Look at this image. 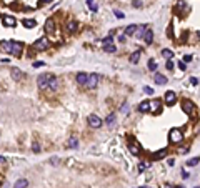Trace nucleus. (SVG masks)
Masks as SVG:
<instances>
[{
  "mask_svg": "<svg viewBox=\"0 0 200 188\" xmlns=\"http://www.w3.org/2000/svg\"><path fill=\"white\" fill-rule=\"evenodd\" d=\"M78 145V142H77V138L75 137H72L70 140H68V148H75Z\"/></svg>",
  "mask_w": 200,
  "mask_h": 188,
  "instance_id": "31",
  "label": "nucleus"
},
{
  "mask_svg": "<svg viewBox=\"0 0 200 188\" xmlns=\"http://www.w3.org/2000/svg\"><path fill=\"white\" fill-rule=\"evenodd\" d=\"M149 68H150L152 72H154L155 68H157V62H155L154 58H150V60H149Z\"/></svg>",
  "mask_w": 200,
  "mask_h": 188,
  "instance_id": "33",
  "label": "nucleus"
},
{
  "mask_svg": "<svg viewBox=\"0 0 200 188\" xmlns=\"http://www.w3.org/2000/svg\"><path fill=\"white\" fill-rule=\"evenodd\" d=\"M45 32H47V33L55 32V20H53V18H47V22H45Z\"/></svg>",
  "mask_w": 200,
  "mask_h": 188,
  "instance_id": "13",
  "label": "nucleus"
},
{
  "mask_svg": "<svg viewBox=\"0 0 200 188\" xmlns=\"http://www.w3.org/2000/svg\"><path fill=\"white\" fill-rule=\"evenodd\" d=\"M190 60H192V55H185L184 57V63L185 62H190Z\"/></svg>",
  "mask_w": 200,
  "mask_h": 188,
  "instance_id": "46",
  "label": "nucleus"
},
{
  "mask_svg": "<svg viewBox=\"0 0 200 188\" xmlns=\"http://www.w3.org/2000/svg\"><path fill=\"white\" fill-rule=\"evenodd\" d=\"M28 187V182H27L25 178H22V180H17L15 185H14V188H27Z\"/></svg>",
  "mask_w": 200,
  "mask_h": 188,
  "instance_id": "20",
  "label": "nucleus"
},
{
  "mask_svg": "<svg viewBox=\"0 0 200 188\" xmlns=\"http://www.w3.org/2000/svg\"><path fill=\"white\" fill-rule=\"evenodd\" d=\"M162 55H164L167 60H172V57H174V52L169 50V48H164V50H162Z\"/></svg>",
  "mask_w": 200,
  "mask_h": 188,
  "instance_id": "26",
  "label": "nucleus"
},
{
  "mask_svg": "<svg viewBox=\"0 0 200 188\" xmlns=\"http://www.w3.org/2000/svg\"><path fill=\"white\" fill-rule=\"evenodd\" d=\"M113 122H115V115H113V113H110V115L107 117V123L110 125V127H112V125H113Z\"/></svg>",
  "mask_w": 200,
  "mask_h": 188,
  "instance_id": "34",
  "label": "nucleus"
},
{
  "mask_svg": "<svg viewBox=\"0 0 200 188\" xmlns=\"http://www.w3.org/2000/svg\"><path fill=\"white\" fill-rule=\"evenodd\" d=\"M0 185H2V180H0Z\"/></svg>",
  "mask_w": 200,
  "mask_h": 188,
  "instance_id": "52",
  "label": "nucleus"
},
{
  "mask_svg": "<svg viewBox=\"0 0 200 188\" xmlns=\"http://www.w3.org/2000/svg\"><path fill=\"white\" fill-rule=\"evenodd\" d=\"M160 108H162V102L159 98H154V102H150V110L155 113H160Z\"/></svg>",
  "mask_w": 200,
  "mask_h": 188,
  "instance_id": "11",
  "label": "nucleus"
},
{
  "mask_svg": "<svg viewBox=\"0 0 200 188\" xmlns=\"http://www.w3.org/2000/svg\"><path fill=\"white\" fill-rule=\"evenodd\" d=\"M103 50L107 52V53H115V52H117V47L113 45V43H108V45H103Z\"/></svg>",
  "mask_w": 200,
  "mask_h": 188,
  "instance_id": "24",
  "label": "nucleus"
},
{
  "mask_svg": "<svg viewBox=\"0 0 200 188\" xmlns=\"http://www.w3.org/2000/svg\"><path fill=\"white\" fill-rule=\"evenodd\" d=\"M190 83H192V85H197V83H199V78L192 77V78H190Z\"/></svg>",
  "mask_w": 200,
  "mask_h": 188,
  "instance_id": "43",
  "label": "nucleus"
},
{
  "mask_svg": "<svg viewBox=\"0 0 200 188\" xmlns=\"http://www.w3.org/2000/svg\"><path fill=\"white\" fill-rule=\"evenodd\" d=\"M167 35H169L170 38H174V32H172V25H169V28H167Z\"/></svg>",
  "mask_w": 200,
  "mask_h": 188,
  "instance_id": "40",
  "label": "nucleus"
},
{
  "mask_svg": "<svg viewBox=\"0 0 200 188\" xmlns=\"http://www.w3.org/2000/svg\"><path fill=\"white\" fill-rule=\"evenodd\" d=\"M167 150H169V148H162V150H159V152L152 153V160H162V158L167 155Z\"/></svg>",
  "mask_w": 200,
  "mask_h": 188,
  "instance_id": "16",
  "label": "nucleus"
},
{
  "mask_svg": "<svg viewBox=\"0 0 200 188\" xmlns=\"http://www.w3.org/2000/svg\"><path fill=\"white\" fill-rule=\"evenodd\" d=\"M113 13H115V17H117V18H123V17H125V15H123V13H122L120 10H115Z\"/></svg>",
  "mask_w": 200,
  "mask_h": 188,
  "instance_id": "41",
  "label": "nucleus"
},
{
  "mask_svg": "<svg viewBox=\"0 0 200 188\" xmlns=\"http://www.w3.org/2000/svg\"><path fill=\"white\" fill-rule=\"evenodd\" d=\"M88 125L92 128H100L103 125L102 118L98 117V115H95V113H92V115H88Z\"/></svg>",
  "mask_w": 200,
  "mask_h": 188,
  "instance_id": "4",
  "label": "nucleus"
},
{
  "mask_svg": "<svg viewBox=\"0 0 200 188\" xmlns=\"http://www.w3.org/2000/svg\"><path fill=\"white\" fill-rule=\"evenodd\" d=\"M67 30H68V32H75V30H77V23H75V22H68V23H67Z\"/></svg>",
  "mask_w": 200,
  "mask_h": 188,
  "instance_id": "29",
  "label": "nucleus"
},
{
  "mask_svg": "<svg viewBox=\"0 0 200 188\" xmlns=\"http://www.w3.org/2000/svg\"><path fill=\"white\" fill-rule=\"evenodd\" d=\"M57 88H58V78H57V77H53V78H52V82H50L48 90H57Z\"/></svg>",
  "mask_w": 200,
  "mask_h": 188,
  "instance_id": "25",
  "label": "nucleus"
},
{
  "mask_svg": "<svg viewBox=\"0 0 200 188\" xmlns=\"http://www.w3.org/2000/svg\"><path fill=\"white\" fill-rule=\"evenodd\" d=\"M135 32H137V25H128L127 28H125V37L135 35Z\"/></svg>",
  "mask_w": 200,
  "mask_h": 188,
  "instance_id": "21",
  "label": "nucleus"
},
{
  "mask_svg": "<svg viewBox=\"0 0 200 188\" xmlns=\"http://www.w3.org/2000/svg\"><path fill=\"white\" fill-rule=\"evenodd\" d=\"M149 110H150V102H142L139 105V112L145 113V112H149Z\"/></svg>",
  "mask_w": 200,
  "mask_h": 188,
  "instance_id": "22",
  "label": "nucleus"
},
{
  "mask_svg": "<svg viewBox=\"0 0 200 188\" xmlns=\"http://www.w3.org/2000/svg\"><path fill=\"white\" fill-rule=\"evenodd\" d=\"M179 68H180V70H185L187 67H185V63H184V62H179Z\"/></svg>",
  "mask_w": 200,
  "mask_h": 188,
  "instance_id": "44",
  "label": "nucleus"
},
{
  "mask_svg": "<svg viewBox=\"0 0 200 188\" xmlns=\"http://www.w3.org/2000/svg\"><path fill=\"white\" fill-rule=\"evenodd\" d=\"M4 162H5V158H4V157H0V163H4Z\"/></svg>",
  "mask_w": 200,
  "mask_h": 188,
  "instance_id": "48",
  "label": "nucleus"
},
{
  "mask_svg": "<svg viewBox=\"0 0 200 188\" xmlns=\"http://www.w3.org/2000/svg\"><path fill=\"white\" fill-rule=\"evenodd\" d=\"M128 148H130V152L133 153V155H139L140 152H142V148H140V145L133 138H128Z\"/></svg>",
  "mask_w": 200,
  "mask_h": 188,
  "instance_id": "8",
  "label": "nucleus"
},
{
  "mask_svg": "<svg viewBox=\"0 0 200 188\" xmlns=\"http://www.w3.org/2000/svg\"><path fill=\"white\" fill-rule=\"evenodd\" d=\"M155 82H157L159 85H165V83H167V78H165L162 73H155Z\"/></svg>",
  "mask_w": 200,
  "mask_h": 188,
  "instance_id": "23",
  "label": "nucleus"
},
{
  "mask_svg": "<svg viewBox=\"0 0 200 188\" xmlns=\"http://www.w3.org/2000/svg\"><path fill=\"white\" fill-rule=\"evenodd\" d=\"M118 40H120V42H125V40H127V37H125V35H120V37H118Z\"/></svg>",
  "mask_w": 200,
  "mask_h": 188,
  "instance_id": "47",
  "label": "nucleus"
},
{
  "mask_svg": "<svg viewBox=\"0 0 200 188\" xmlns=\"http://www.w3.org/2000/svg\"><path fill=\"white\" fill-rule=\"evenodd\" d=\"M165 103L167 105H175V102H177V95H175V92H167L164 97Z\"/></svg>",
  "mask_w": 200,
  "mask_h": 188,
  "instance_id": "9",
  "label": "nucleus"
},
{
  "mask_svg": "<svg viewBox=\"0 0 200 188\" xmlns=\"http://www.w3.org/2000/svg\"><path fill=\"white\" fill-rule=\"evenodd\" d=\"M10 48H12V40L0 42V50L4 52V53H10Z\"/></svg>",
  "mask_w": 200,
  "mask_h": 188,
  "instance_id": "12",
  "label": "nucleus"
},
{
  "mask_svg": "<svg viewBox=\"0 0 200 188\" xmlns=\"http://www.w3.org/2000/svg\"><path fill=\"white\" fill-rule=\"evenodd\" d=\"M22 25L25 27V28H33V27L37 25V22L33 20V18H23V20H22Z\"/></svg>",
  "mask_w": 200,
  "mask_h": 188,
  "instance_id": "18",
  "label": "nucleus"
},
{
  "mask_svg": "<svg viewBox=\"0 0 200 188\" xmlns=\"http://www.w3.org/2000/svg\"><path fill=\"white\" fill-rule=\"evenodd\" d=\"M150 167V162H145V163H140L139 165V172H144L145 168H149Z\"/></svg>",
  "mask_w": 200,
  "mask_h": 188,
  "instance_id": "35",
  "label": "nucleus"
},
{
  "mask_svg": "<svg viewBox=\"0 0 200 188\" xmlns=\"http://www.w3.org/2000/svg\"><path fill=\"white\" fill-rule=\"evenodd\" d=\"M142 38H144V42L147 43V45H150V43L154 42V30H152V28H147Z\"/></svg>",
  "mask_w": 200,
  "mask_h": 188,
  "instance_id": "10",
  "label": "nucleus"
},
{
  "mask_svg": "<svg viewBox=\"0 0 200 188\" xmlns=\"http://www.w3.org/2000/svg\"><path fill=\"white\" fill-rule=\"evenodd\" d=\"M87 80H88L87 73H83V72H78L77 73V83L78 85H87Z\"/></svg>",
  "mask_w": 200,
  "mask_h": 188,
  "instance_id": "15",
  "label": "nucleus"
},
{
  "mask_svg": "<svg viewBox=\"0 0 200 188\" xmlns=\"http://www.w3.org/2000/svg\"><path fill=\"white\" fill-rule=\"evenodd\" d=\"M169 138H170V143H180L182 140H184V133H182L180 128H172Z\"/></svg>",
  "mask_w": 200,
  "mask_h": 188,
  "instance_id": "2",
  "label": "nucleus"
},
{
  "mask_svg": "<svg viewBox=\"0 0 200 188\" xmlns=\"http://www.w3.org/2000/svg\"><path fill=\"white\" fill-rule=\"evenodd\" d=\"M195 188H200V187H195Z\"/></svg>",
  "mask_w": 200,
  "mask_h": 188,
  "instance_id": "53",
  "label": "nucleus"
},
{
  "mask_svg": "<svg viewBox=\"0 0 200 188\" xmlns=\"http://www.w3.org/2000/svg\"><path fill=\"white\" fill-rule=\"evenodd\" d=\"M165 188H172V187H170V185H167V187H165Z\"/></svg>",
  "mask_w": 200,
  "mask_h": 188,
  "instance_id": "49",
  "label": "nucleus"
},
{
  "mask_svg": "<svg viewBox=\"0 0 200 188\" xmlns=\"http://www.w3.org/2000/svg\"><path fill=\"white\" fill-rule=\"evenodd\" d=\"M2 22H4V25H5V27H15L17 25V20L14 18V17H10V15H5L4 18H2Z\"/></svg>",
  "mask_w": 200,
  "mask_h": 188,
  "instance_id": "14",
  "label": "nucleus"
},
{
  "mask_svg": "<svg viewBox=\"0 0 200 188\" xmlns=\"http://www.w3.org/2000/svg\"><path fill=\"white\" fill-rule=\"evenodd\" d=\"M165 67H167V70H174V63H172V60H167Z\"/></svg>",
  "mask_w": 200,
  "mask_h": 188,
  "instance_id": "38",
  "label": "nucleus"
},
{
  "mask_svg": "<svg viewBox=\"0 0 200 188\" xmlns=\"http://www.w3.org/2000/svg\"><path fill=\"white\" fill-rule=\"evenodd\" d=\"M144 92L149 95H154V88H150V87H144Z\"/></svg>",
  "mask_w": 200,
  "mask_h": 188,
  "instance_id": "39",
  "label": "nucleus"
},
{
  "mask_svg": "<svg viewBox=\"0 0 200 188\" xmlns=\"http://www.w3.org/2000/svg\"><path fill=\"white\" fill-rule=\"evenodd\" d=\"M199 162H200V158H199V157H195V158H190L189 162H187V165H189V167H195V165H197Z\"/></svg>",
  "mask_w": 200,
  "mask_h": 188,
  "instance_id": "30",
  "label": "nucleus"
},
{
  "mask_svg": "<svg viewBox=\"0 0 200 188\" xmlns=\"http://www.w3.org/2000/svg\"><path fill=\"white\" fill-rule=\"evenodd\" d=\"M48 47H50V42L47 40V38H38V40L33 43V50L42 52V50H47Z\"/></svg>",
  "mask_w": 200,
  "mask_h": 188,
  "instance_id": "5",
  "label": "nucleus"
},
{
  "mask_svg": "<svg viewBox=\"0 0 200 188\" xmlns=\"http://www.w3.org/2000/svg\"><path fill=\"white\" fill-rule=\"evenodd\" d=\"M87 4H88V7H90V10H92V12L98 10V5L95 4V0H87Z\"/></svg>",
  "mask_w": 200,
  "mask_h": 188,
  "instance_id": "28",
  "label": "nucleus"
},
{
  "mask_svg": "<svg viewBox=\"0 0 200 188\" xmlns=\"http://www.w3.org/2000/svg\"><path fill=\"white\" fill-rule=\"evenodd\" d=\"M182 108H184V112L187 115H194V112H195V105L192 100H184L182 102Z\"/></svg>",
  "mask_w": 200,
  "mask_h": 188,
  "instance_id": "6",
  "label": "nucleus"
},
{
  "mask_svg": "<svg viewBox=\"0 0 200 188\" xmlns=\"http://www.w3.org/2000/svg\"><path fill=\"white\" fill-rule=\"evenodd\" d=\"M33 67H35V68H38V67H43V62H35V63H33Z\"/></svg>",
  "mask_w": 200,
  "mask_h": 188,
  "instance_id": "45",
  "label": "nucleus"
},
{
  "mask_svg": "<svg viewBox=\"0 0 200 188\" xmlns=\"http://www.w3.org/2000/svg\"><path fill=\"white\" fill-rule=\"evenodd\" d=\"M145 30H147V25H142V27H137V32H135V35L137 37H144Z\"/></svg>",
  "mask_w": 200,
  "mask_h": 188,
  "instance_id": "27",
  "label": "nucleus"
},
{
  "mask_svg": "<svg viewBox=\"0 0 200 188\" xmlns=\"http://www.w3.org/2000/svg\"><path fill=\"white\" fill-rule=\"evenodd\" d=\"M197 35H199V38H200V32H199V33H197Z\"/></svg>",
  "mask_w": 200,
  "mask_h": 188,
  "instance_id": "50",
  "label": "nucleus"
},
{
  "mask_svg": "<svg viewBox=\"0 0 200 188\" xmlns=\"http://www.w3.org/2000/svg\"><path fill=\"white\" fill-rule=\"evenodd\" d=\"M103 45H108V43H113V32L110 33V37H107V38H103L102 40Z\"/></svg>",
  "mask_w": 200,
  "mask_h": 188,
  "instance_id": "32",
  "label": "nucleus"
},
{
  "mask_svg": "<svg viewBox=\"0 0 200 188\" xmlns=\"http://www.w3.org/2000/svg\"><path fill=\"white\" fill-rule=\"evenodd\" d=\"M142 53H144L142 50H135V52H133L132 55H130V63H139V60H140V57H142Z\"/></svg>",
  "mask_w": 200,
  "mask_h": 188,
  "instance_id": "17",
  "label": "nucleus"
},
{
  "mask_svg": "<svg viewBox=\"0 0 200 188\" xmlns=\"http://www.w3.org/2000/svg\"><path fill=\"white\" fill-rule=\"evenodd\" d=\"M12 78L15 82H20V78H23V73L19 68H12Z\"/></svg>",
  "mask_w": 200,
  "mask_h": 188,
  "instance_id": "19",
  "label": "nucleus"
},
{
  "mask_svg": "<svg viewBox=\"0 0 200 188\" xmlns=\"http://www.w3.org/2000/svg\"><path fill=\"white\" fill-rule=\"evenodd\" d=\"M98 73H92V75H88V80H87V87L88 88H97V85H98Z\"/></svg>",
  "mask_w": 200,
  "mask_h": 188,
  "instance_id": "7",
  "label": "nucleus"
},
{
  "mask_svg": "<svg viewBox=\"0 0 200 188\" xmlns=\"http://www.w3.org/2000/svg\"><path fill=\"white\" fill-rule=\"evenodd\" d=\"M120 110H122V113L128 112V103H123V105H122V108H120Z\"/></svg>",
  "mask_w": 200,
  "mask_h": 188,
  "instance_id": "42",
  "label": "nucleus"
},
{
  "mask_svg": "<svg viewBox=\"0 0 200 188\" xmlns=\"http://www.w3.org/2000/svg\"><path fill=\"white\" fill-rule=\"evenodd\" d=\"M55 75H52V73H42L38 78H37V83H38V88L40 90H47L48 87H50V82Z\"/></svg>",
  "mask_w": 200,
  "mask_h": 188,
  "instance_id": "1",
  "label": "nucleus"
},
{
  "mask_svg": "<svg viewBox=\"0 0 200 188\" xmlns=\"http://www.w3.org/2000/svg\"><path fill=\"white\" fill-rule=\"evenodd\" d=\"M22 50H23V45H22V42H15V40H12V48H10V55L14 57H19L22 55Z\"/></svg>",
  "mask_w": 200,
  "mask_h": 188,
  "instance_id": "3",
  "label": "nucleus"
},
{
  "mask_svg": "<svg viewBox=\"0 0 200 188\" xmlns=\"http://www.w3.org/2000/svg\"><path fill=\"white\" fill-rule=\"evenodd\" d=\"M32 150H33L35 153H38V152H40V145H38L37 142H33V145H32Z\"/></svg>",
  "mask_w": 200,
  "mask_h": 188,
  "instance_id": "36",
  "label": "nucleus"
},
{
  "mask_svg": "<svg viewBox=\"0 0 200 188\" xmlns=\"http://www.w3.org/2000/svg\"><path fill=\"white\" fill-rule=\"evenodd\" d=\"M132 5L135 7V9H140V7H142V2H140V0H132Z\"/></svg>",
  "mask_w": 200,
  "mask_h": 188,
  "instance_id": "37",
  "label": "nucleus"
},
{
  "mask_svg": "<svg viewBox=\"0 0 200 188\" xmlns=\"http://www.w3.org/2000/svg\"><path fill=\"white\" fill-rule=\"evenodd\" d=\"M177 188H184V187H177Z\"/></svg>",
  "mask_w": 200,
  "mask_h": 188,
  "instance_id": "51",
  "label": "nucleus"
}]
</instances>
